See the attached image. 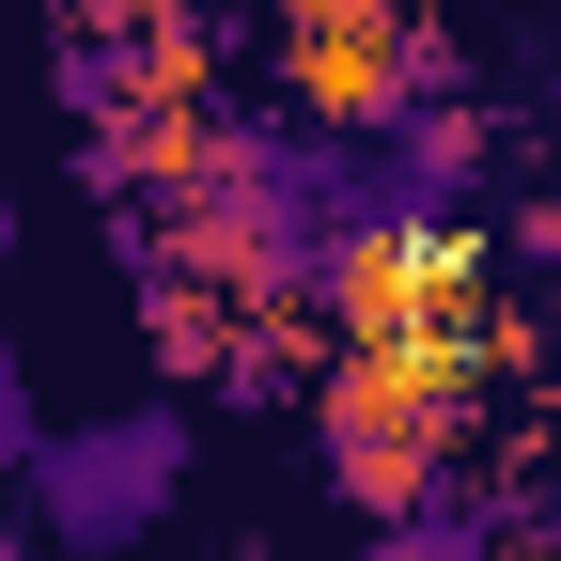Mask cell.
<instances>
[{"label": "cell", "mask_w": 561, "mask_h": 561, "mask_svg": "<svg viewBox=\"0 0 561 561\" xmlns=\"http://www.w3.org/2000/svg\"><path fill=\"white\" fill-rule=\"evenodd\" d=\"M172 483H187V405L79 421V437H47V453H32V530H47V546H79V561H110V546H140V530L172 515Z\"/></svg>", "instance_id": "6da1fadb"}, {"label": "cell", "mask_w": 561, "mask_h": 561, "mask_svg": "<svg viewBox=\"0 0 561 561\" xmlns=\"http://www.w3.org/2000/svg\"><path fill=\"white\" fill-rule=\"evenodd\" d=\"M0 561H32V530H16V515H0Z\"/></svg>", "instance_id": "5b68a950"}, {"label": "cell", "mask_w": 561, "mask_h": 561, "mask_svg": "<svg viewBox=\"0 0 561 561\" xmlns=\"http://www.w3.org/2000/svg\"><path fill=\"white\" fill-rule=\"evenodd\" d=\"M16 234H32V219H16V187H0V265H16Z\"/></svg>", "instance_id": "277c9868"}, {"label": "cell", "mask_w": 561, "mask_h": 561, "mask_svg": "<svg viewBox=\"0 0 561 561\" xmlns=\"http://www.w3.org/2000/svg\"><path fill=\"white\" fill-rule=\"evenodd\" d=\"M359 561H500V546H483L468 515H390V530H375Z\"/></svg>", "instance_id": "7a4b0ae2"}, {"label": "cell", "mask_w": 561, "mask_h": 561, "mask_svg": "<svg viewBox=\"0 0 561 561\" xmlns=\"http://www.w3.org/2000/svg\"><path fill=\"white\" fill-rule=\"evenodd\" d=\"M32 453H47L32 437V359H16V328H0V483H32Z\"/></svg>", "instance_id": "3957f363"}]
</instances>
